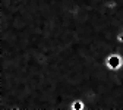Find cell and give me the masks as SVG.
Returning <instances> with one entry per match:
<instances>
[{
	"instance_id": "cell-1",
	"label": "cell",
	"mask_w": 123,
	"mask_h": 110,
	"mask_svg": "<svg viewBox=\"0 0 123 110\" xmlns=\"http://www.w3.org/2000/svg\"><path fill=\"white\" fill-rule=\"evenodd\" d=\"M104 65L111 72L122 71L123 69V54H120L119 52H111L110 54H107V57L104 60Z\"/></svg>"
},
{
	"instance_id": "cell-2",
	"label": "cell",
	"mask_w": 123,
	"mask_h": 110,
	"mask_svg": "<svg viewBox=\"0 0 123 110\" xmlns=\"http://www.w3.org/2000/svg\"><path fill=\"white\" fill-rule=\"evenodd\" d=\"M69 110H86V103L84 98H75L70 103Z\"/></svg>"
},
{
	"instance_id": "cell-3",
	"label": "cell",
	"mask_w": 123,
	"mask_h": 110,
	"mask_svg": "<svg viewBox=\"0 0 123 110\" xmlns=\"http://www.w3.org/2000/svg\"><path fill=\"white\" fill-rule=\"evenodd\" d=\"M116 41L119 44H123V31H119V32L116 34Z\"/></svg>"
}]
</instances>
